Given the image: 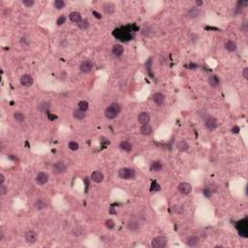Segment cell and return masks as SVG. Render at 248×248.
<instances>
[{
  "label": "cell",
  "mask_w": 248,
  "mask_h": 248,
  "mask_svg": "<svg viewBox=\"0 0 248 248\" xmlns=\"http://www.w3.org/2000/svg\"><path fill=\"white\" fill-rule=\"evenodd\" d=\"M120 113V106L117 103H113L105 110V116L108 119H114Z\"/></svg>",
  "instance_id": "cell-1"
},
{
  "label": "cell",
  "mask_w": 248,
  "mask_h": 248,
  "mask_svg": "<svg viewBox=\"0 0 248 248\" xmlns=\"http://www.w3.org/2000/svg\"><path fill=\"white\" fill-rule=\"evenodd\" d=\"M118 176L122 179H135L136 173L131 168H121L118 171Z\"/></svg>",
  "instance_id": "cell-2"
},
{
  "label": "cell",
  "mask_w": 248,
  "mask_h": 248,
  "mask_svg": "<svg viewBox=\"0 0 248 248\" xmlns=\"http://www.w3.org/2000/svg\"><path fill=\"white\" fill-rule=\"evenodd\" d=\"M168 244V239L165 236H159L154 238L151 241V246L153 248H165Z\"/></svg>",
  "instance_id": "cell-3"
},
{
  "label": "cell",
  "mask_w": 248,
  "mask_h": 248,
  "mask_svg": "<svg viewBox=\"0 0 248 248\" xmlns=\"http://www.w3.org/2000/svg\"><path fill=\"white\" fill-rule=\"evenodd\" d=\"M53 173H57V175L64 173L67 171V165L63 161H58L56 163H54V165L53 166Z\"/></svg>",
  "instance_id": "cell-4"
},
{
  "label": "cell",
  "mask_w": 248,
  "mask_h": 248,
  "mask_svg": "<svg viewBox=\"0 0 248 248\" xmlns=\"http://www.w3.org/2000/svg\"><path fill=\"white\" fill-rule=\"evenodd\" d=\"M177 190L180 194L182 195H189L192 191V186L190 183L188 182H181L177 186Z\"/></svg>",
  "instance_id": "cell-5"
},
{
  "label": "cell",
  "mask_w": 248,
  "mask_h": 248,
  "mask_svg": "<svg viewBox=\"0 0 248 248\" xmlns=\"http://www.w3.org/2000/svg\"><path fill=\"white\" fill-rule=\"evenodd\" d=\"M92 68H93V63H92L90 60H84V61L81 62L80 65V72L86 73V74L91 72Z\"/></svg>",
  "instance_id": "cell-6"
},
{
  "label": "cell",
  "mask_w": 248,
  "mask_h": 248,
  "mask_svg": "<svg viewBox=\"0 0 248 248\" xmlns=\"http://www.w3.org/2000/svg\"><path fill=\"white\" fill-rule=\"evenodd\" d=\"M20 84L23 86L25 87H28V86H31L33 83H34V80H33V78L31 75H28V74H25L23 77L20 78Z\"/></svg>",
  "instance_id": "cell-7"
},
{
  "label": "cell",
  "mask_w": 248,
  "mask_h": 248,
  "mask_svg": "<svg viewBox=\"0 0 248 248\" xmlns=\"http://www.w3.org/2000/svg\"><path fill=\"white\" fill-rule=\"evenodd\" d=\"M24 238L27 243L33 244L37 241V234L34 231H27L24 234Z\"/></svg>",
  "instance_id": "cell-8"
},
{
  "label": "cell",
  "mask_w": 248,
  "mask_h": 248,
  "mask_svg": "<svg viewBox=\"0 0 248 248\" xmlns=\"http://www.w3.org/2000/svg\"><path fill=\"white\" fill-rule=\"evenodd\" d=\"M36 182L38 183V184H41V185H44V184H46L48 181H49V175L46 173H44V172H41L39 173L38 175L36 176Z\"/></svg>",
  "instance_id": "cell-9"
},
{
  "label": "cell",
  "mask_w": 248,
  "mask_h": 248,
  "mask_svg": "<svg viewBox=\"0 0 248 248\" xmlns=\"http://www.w3.org/2000/svg\"><path fill=\"white\" fill-rule=\"evenodd\" d=\"M152 101L156 106H162L165 102V96L160 92H157L152 96Z\"/></svg>",
  "instance_id": "cell-10"
},
{
  "label": "cell",
  "mask_w": 248,
  "mask_h": 248,
  "mask_svg": "<svg viewBox=\"0 0 248 248\" xmlns=\"http://www.w3.org/2000/svg\"><path fill=\"white\" fill-rule=\"evenodd\" d=\"M205 125L208 130H213V129H215L217 127V121L214 117L208 116L205 121Z\"/></svg>",
  "instance_id": "cell-11"
},
{
  "label": "cell",
  "mask_w": 248,
  "mask_h": 248,
  "mask_svg": "<svg viewBox=\"0 0 248 248\" xmlns=\"http://www.w3.org/2000/svg\"><path fill=\"white\" fill-rule=\"evenodd\" d=\"M240 229H238L239 232V236H242V238H247L248 234H247V221L246 219H243L242 221H240Z\"/></svg>",
  "instance_id": "cell-12"
},
{
  "label": "cell",
  "mask_w": 248,
  "mask_h": 248,
  "mask_svg": "<svg viewBox=\"0 0 248 248\" xmlns=\"http://www.w3.org/2000/svg\"><path fill=\"white\" fill-rule=\"evenodd\" d=\"M138 121L140 124H147L150 121V114L146 112H143L139 114Z\"/></svg>",
  "instance_id": "cell-13"
},
{
  "label": "cell",
  "mask_w": 248,
  "mask_h": 248,
  "mask_svg": "<svg viewBox=\"0 0 248 248\" xmlns=\"http://www.w3.org/2000/svg\"><path fill=\"white\" fill-rule=\"evenodd\" d=\"M91 180H93L96 183H100L104 180V175L103 173L99 172V171H95L91 173Z\"/></svg>",
  "instance_id": "cell-14"
},
{
  "label": "cell",
  "mask_w": 248,
  "mask_h": 248,
  "mask_svg": "<svg viewBox=\"0 0 248 248\" xmlns=\"http://www.w3.org/2000/svg\"><path fill=\"white\" fill-rule=\"evenodd\" d=\"M199 241H200V239L197 236H190L186 238V240H185V242H186L187 245L191 246V247L197 246L199 244Z\"/></svg>",
  "instance_id": "cell-15"
},
{
  "label": "cell",
  "mask_w": 248,
  "mask_h": 248,
  "mask_svg": "<svg viewBox=\"0 0 248 248\" xmlns=\"http://www.w3.org/2000/svg\"><path fill=\"white\" fill-rule=\"evenodd\" d=\"M126 227L130 232H137L140 228V224H139V222L136 220H130L127 223Z\"/></svg>",
  "instance_id": "cell-16"
},
{
  "label": "cell",
  "mask_w": 248,
  "mask_h": 248,
  "mask_svg": "<svg viewBox=\"0 0 248 248\" xmlns=\"http://www.w3.org/2000/svg\"><path fill=\"white\" fill-rule=\"evenodd\" d=\"M140 134L143 136H149V135H151V133H152V127H151L149 123L143 124L142 127L140 129Z\"/></svg>",
  "instance_id": "cell-17"
},
{
  "label": "cell",
  "mask_w": 248,
  "mask_h": 248,
  "mask_svg": "<svg viewBox=\"0 0 248 248\" xmlns=\"http://www.w3.org/2000/svg\"><path fill=\"white\" fill-rule=\"evenodd\" d=\"M69 18L74 23H80L81 21V16L79 12H72L69 15Z\"/></svg>",
  "instance_id": "cell-18"
},
{
  "label": "cell",
  "mask_w": 248,
  "mask_h": 248,
  "mask_svg": "<svg viewBox=\"0 0 248 248\" xmlns=\"http://www.w3.org/2000/svg\"><path fill=\"white\" fill-rule=\"evenodd\" d=\"M119 149L121 150L125 151V152H130L133 149V146L130 143L127 142V140H122V142H120V143H119Z\"/></svg>",
  "instance_id": "cell-19"
},
{
  "label": "cell",
  "mask_w": 248,
  "mask_h": 248,
  "mask_svg": "<svg viewBox=\"0 0 248 248\" xmlns=\"http://www.w3.org/2000/svg\"><path fill=\"white\" fill-rule=\"evenodd\" d=\"M176 149L181 151V152H185V151L189 149V144H188V143H186V140H179L176 143Z\"/></svg>",
  "instance_id": "cell-20"
},
{
  "label": "cell",
  "mask_w": 248,
  "mask_h": 248,
  "mask_svg": "<svg viewBox=\"0 0 248 248\" xmlns=\"http://www.w3.org/2000/svg\"><path fill=\"white\" fill-rule=\"evenodd\" d=\"M124 49L123 47L119 44H116V45H114L113 47V50H112V53L113 55H116V56H121V54L123 53Z\"/></svg>",
  "instance_id": "cell-21"
},
{
  "label": "cell",
  "mask_w": 248,
  "mask_h": 248,
  "mask_svg": "<svg viewBox=\"0 0 248 248\" xmlns=\"http://www.w3.org/2000/svg\"><path fill=\"white\" fill-rule=\"evenodd\" d=\"M73 116H74L75 119L81 120L86 116V112H83V110H80V109H77L73 112Z\"/></svg>",
  "instance_id": "cell-22"
},
{
  "label": "cell",
  "mask_w": 248,
  "mask_h": 248,
  "mask_svg": "<svg viewBox=\"0 0 248 248\" xmlns=\"http://www.w3.org/2000/svg\"><path fill=\"white\" fill-rule=\"evenodd\" d=\"M225 49L228 51H235L236 50V44L232 40H229L225 43Z\"/></svg>",
  "instance_id": "cell-23"
},
{
  "label": "cell",
  "mask_w": 248,
  "mask_h": 248,
  "mask_svg": "<svg viewBox=\"0 0 248 248\" xmlns=\"http://www.w3.org/2000/svg\"><path fill=\"white\" fill-rule=\"evenodd\" d=\"M103 10L107 15H112L114 12V6L112 3H106L103 5Z\"/></svg>",
  "instance_id": "cell-24"
},
{
  "label": "cell",
  "mask_w": 248,
  "mask_h": 248,
  "mask_svg": "<svg viewBox=\"0 0 248 248\" xmlns=\"http://www.w3.org/2000/svg\"><path fill=\"white\" fill-rule=\"evenodd\" d=\"M208 83H209L210 86L217 87L218 86H219V79H218V77L217 76H211L208 80Z\"/></svg>",
  "instance_id": "cell-25"
},
{
  "label": "cell",
  "mask_w": 248,
  "mask_h": 248,
  "mask_svg": "<svg viewBox=\"0 0 248 248\" xmlns=\"http://www.w3.org/2000/svg\"><path fill=\"white\" fill-rule=\"evenodd\" d=\"M150 169L152 170L153 172H159V171H161V169H162V164H161V162H159V161H153V162L150 164Z\"/></svg>",
  "instance_id": "cell-26"
},
{
  "label": "cell",
  "mask_w": 248,
  "mask_h": 248,
  "mask_svg": "<svg viewBox=\"0 0 248 248\" xmlns=\"http://www.w3.org/2000/svg\"><path fill=\"white\" fill-rule=\"evenodd\" d=\"M14 118H15V120L18 121V122H23L25 120L24 114L23 113H20V112L14 113Z\"/></svg>",
  "instance_id": "cell-27"
},
{
  "label": "cell",
  "mask_w": 248,
  "mask_h": 248,
  "mask_svg": "<svg viewBox=\"0 0 248 248\" xmlns=\"http://www.w3.org/2000/svg\"><path fill=\"white\" fill-rule=\"evenodd\" d=\"M88 108H89V105H88V103L86 101H84V100H83V101H80L79 102V109L80 110H83V112H86V110H88Z\"/></svg>",
  "instance_id": "cell-28"
},
{
  "label": "cell",
  "mask_w": 248,
  "mask_h": 248,
  "mask_svg": "<svg viewBox=\"0 0 248 248\" xmlns=\"http://www.w3.org/2000/svg\"><path fill=\"white\" fill-rule=\"evenodd\" d=\"M53 6L57 10H61V9H63L64 7H65V2L63 1V0H56V1H54Z\"/></svg>",
  "instance_id": "cell-29"
},
{
  "label": "cell",
  "mask_w": 248,
  "mask_h": 248,
  "mask_svg": "<svg viewBox=\"0 0 248 248\" xmlns=\"http://www.w3.org/2000/svg\"><path fill=\"white\" fill-rule=\"evenodd\" d=\"M35 206H36V208H38L39 210H41V209H44L45 208H47V203L44 202V201H42V200H38V201L36 202V203H35Z\"/></svg>",
  "instance_id": "cell-30"
},
{
  "label": "cell",
  "mask_w": 248,
  "mask_h": 248,
  "mask_svg": "<svg viewBox=\"0 0 248 248\" xmlns=\"http://www.w3.org/2000/svg\"><path fill=\"white\" fill-rule=\"evenodd\" d=\"M68 146H69V149H71V150H73V151L78 150V149H79V147H80L79 143H76V142H70L69 144H68Z\"/></svg>",
  "instance_id": "cell-31"
},
{
  "label": "cell",
  "mask_w": 248,
  "mask_h": 248,
  "mask_svg": "<svg viewBox=\"0 0 248 248\" xmlns=\"http://www.w3.org/2000/svg\"><path fill=\"white\" fill-rule=\"evenodd\" d=\"M183 206H180V205H179V206H175L173 208V212H176V213H179V214H181L183 212Z\"/></svg>",
  "instance_id": "cell-32"
},
{
  "label": "cell",
  "mask_w": 248,
  "mask_h": 248,
  "mask_svg": "<svg viewBox=\"0 0 248 248\" xmlns=\"http://www.w3.org/2000/svg\"><path fill=\"white\" fill-rule=\"evenodd\" d=\"M105 225H106V227L108 228V229H110V230H112V229H113L114 228V222H113V220H112V219H108V220H106V222H105Z\"/></svg>",
  "instance_id": "cell-33"
},
{
  "label": "cell",
  "mask_w": 248,
  "mask_h": 248,
  "mask_svg": "<svg viewBox=\"0 0 248 248\" xmlns=\"http://www.w3.org/2000/svg\"><path fill=\"white\" fill-rule=\"evenodd\" d=\"M200 14V11L197 8H193L191 9V11L189 12V16H191L192 18H195V17H198Z\"/></svg>",
  "instance_id": "cell-34"
},
{
  "label": "cell",
  "mask_w": 248,
  "mask_h": 248,
  "mask_svg": "<svg viewBox=\"0 0 248 248\" xmlns=\"http://www.w3.org/2000/svg\"><path fill=\"white\" fill-rule=\"evenodd\" d=\"M211 194H212V191H211V189H210L209 187H206V188L203 189V195H205L206 198H210V197H211Z\"/></svg>",
  "instance_id": "cell-35"
},
{
  "label": "cell",
  "mask_w": 248,
  "mask_h": 248,
  "mask_svg": "<svg viewBox=\"0 0 248 248\" xmlns=\"http://www.w3.org/2000/svg\"><path fill=\"white\" fill-rule=\"evenodd\" d=\"M65 21H66V18L64 16H60L57 18L56 23H57V25H62L63 23H65Z\"/></svg>",
  "instance_id": "cell-36"
},
{
  "label": "cell",
  "mask_w": 248,
  "mask_h": 248,
  "mask_svg": "<svg viewBox=\"0 0 248 248\" xmlns=\"http://www.w3.org/2000/svg\"><path fill=\"white\" fill-rule=\"evenodd\" d=\"M23 3L24 6H26V7H31V6L34 5L35 2H34V0H23Z\"/></svg>",
  "instance_id": "cell-37"
},
{
  "label": "cell",
  "mask_w": 248,
  "mask_h": 248,
  "mask_svg": "<svg viewBox=\"0 0 248 248\" xmlns=\"http://www.w3.org/2000/svg\"><path fill=\"white\" fill-rule=\"evenodd\" d=\"M7 191H8L7 187L5 186L4 184H2L1 186H0V194H1L2 196H5L7 194Z\"/></svg>",
  "instance_id": "cell-38"
},
{
  "label": "cell",
  "mask_w": 248,
  "mask_h": 248,
  "mask_svg": "<svg viewBox=\"0 0 248 248\" xmlns=\"http://www.w3.org/2000/svg\"><path fill=\"white\" fill-rule=\"evenodd\" d=\"M160 190H161L160 185L157 184L156 182H153L152 187H151V191H160Z\"/></svg>",
  "instance_id": "cell-39"
},
{
  "label": "cell",
  "mask_w": 248,
  "mask_h": 248,
  "mask_svg": "<svg viewBox=\"0 0 248 248\" xmlns=\"http://www.w3.org/2000/svg\"><path fill=\"white\" fill-rule=\"evenodd\" d=\"M80 28H83V29L88 28V21L87 20H83V23H81V24H80Z\"/></svg>",
  "instance_id": "cell-40"
},
{
  "label": "cell",
  "mask_w": 248,
  "mask_h": 248,
  "mask_svg": "<svg viewBox=\"0 0 248 248\" xmlns=\"http://www.w3.org/2000/svg\"><path fill=\"white\" fill-rule=\"evenodd\" d=\"M242 75H243V78L244 79H248V68H244L243 69V71H242Z\"/></svg>",
  "instance_id": "cell-41"
},
{
  "label": "cell",
  "mask_w": 248,
  "mask_h": 248,
  "mask_svg": "<svg viewBox=\"0 0 248 248\" xmlns=\"http://www.w3.org/2000/svg\"><path fill=\"white\" fill-rule=\"evenodd\" d=\"M238 132H239L238 126H234V127L232 128V133H234V134H238Z\"/></svg>",
  "instance_id": "cell-42"
},
{
  "label": "cell",
  "mask_w": 248,
  "mask_h": 248,
  "mask_svg": "<svg viewBox=\"0 0 248 248\" xmlns=\"http://www.w3.org/2000/svg\"><path fill=\"white\" fill-rule=\"evenodd\" d=\"M4 180H5V177H4V176H3L2 173H1V175H0V184L2 185L3 183H4Z\"/></svg>",
  "instance_id": "cell-43"
},
{
  "label": "cell",
  "mask_w": 248,
  "mask_h": 248,
  "mask_svg": "<svg viewBox=\"0 0 248 248\" xmlns=\"http://www.w3.org/2000/svg\"><path fill=\"white\" fill-rule=\"evenodd\" d=\"M196 4H197V6L201 7L203 6V1H196Z\"/></svg>",
  "instance_id": "cell-44"
},
{
  "label": "cell",
  "mask_w": 248,
  "mask_h": 248,
  "mask_svg": "<svg viewBox=\"0 0 248 248\" xmlns=\"http://www.w3.org/2000/svg\"><path fill=\"white\" fill-rule=\"evenodd\" d=\"M93 14H94V15H96V18H101V16H100V15H99V14H98L97 12H95V11H94V12H93Z\"/></svg>",
  "instance_id": "cell-45"
}]
</instances>
